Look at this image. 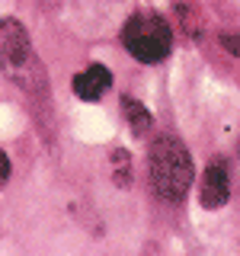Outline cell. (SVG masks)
<instances>
[{
  "label": "cell",
  "mask_w": 240,
  "mask_h": 256,
  "mask_svg": "<svg viewBox=\"0 0 240 256\" xmlns=\"http://www.w3.org/2000/svg\"><path fill=\"white\" fill-rule=\"evenodd\" d=\"M221 45H224V52H230L234 58H240V32H224Z\"/></svg>",
  "instance_id": "obj_7"
},
{
  "label": "cell",
  "mask_w": 240,
  "mask_h": 256,
  "mask_svg": "<svg viewBox=\"0 0 240 256\" xmlns=\"http://www.w3.org/2000/svg\"><path fill=\"white\" fill-rule=\"evenodd\" d=\"M6 180H10V157L0 150V186H6Z\"/></svg>",
  "instance_id": "obj_8"
},
{
  "label": "cell",
  "mask_w": 240,
  "mask_h": 256,
  "mask_svg": "<svg viewBox=\"0 0 240 256\" xmlns=\"http://www.w3.org/2000/svg\"><path fill=\"white\" fill-rule=\"evenodd\" d=\"M122 112H125L128 125H132V132L138 134V138H141V134H148V128L154 125V118H150V112L144 109L138 100H128V96H125V100H122Z\"/></svg>",
  "instance_id": "obj_6"
},
{
  "label": "cell",
  "mask_w": 240,
  "mask_h": 256,
  "mask_svg": "<svg viewBox=\"0 0 240 256\" xmlns=\"http://www.w3.org/2000/svg\"><path fill=\"white\" fill-rule=\"evenodd\" d=\"M122 45L134 61L157 64L173 48V29L160 13H134L122 26Z\"/></svg>",
  "instance_id": "obj_2"
},
{
  "label": "cell",
  "mask_w": 240,
  "mask_h": 256,
  "mask_svg": "<svg viewBox=\"0 0 240 256\" xmlns=\"http://www.w3.org/2000/svg\"><path fill=\"white\" fill-rule=\"evenodd\" d=\"M70 86H74V93L80 96V100L93 102V100H100V96L112 86V74H109V68H102V64H90L84 74L74 77Z\"/></svg>",
  "instance_id": "obj_5"
},
{
  "label": "cell",
  "mask_w": 240,
  "mask_h": 256,
  "mask_svg": "<svg viewBox=\"0 0 240 256\" xmlns=\"http://www.w3.org/2000/svg\"><path fill=\"white\" fill-rule=\"evenodd\" d=\"M0 64H4V70L10 77H16L20 84H22V70H26L29 64H36L29 32L22 29V22L13 20V16L0 20Z\"/></svg>",
  "instance_id": "obj_3"
},
{
  "label": "cell",
  "mask_w": 240,
  "mask_h": 256,
  "mask_svg": "<svg viewBox=\"0 0 240 256\" xmlns=\"http://www.w3.org/2000/svg\"><path fill=\"white\" fill-rule=\"evenodd\" d=\"M148 170H150V189L166 202H180L186 198V192L192 186V157L186 150V144L173 134H160L150 144V157H148Z\"/></svg>",
  "instance_id": "obj_1"
},
{
  "label": "cell",
  "mask_w": 240,
  "mask_h": 256,
  "mask_svg": "<svg viewBox=\"0 0 240 256\" xmlns=\"http://www.w3.org/2000/svg\"><path fill=\"white\" fill-rule=\"evenodd\" d=\"M230 196V180H228V170L221 164L208 166L205 176H202V186H198V202H202L208 212H218V208L228 202Z\"/></svg>",
  "instance_id": "obj_4"
}]
</instances>
